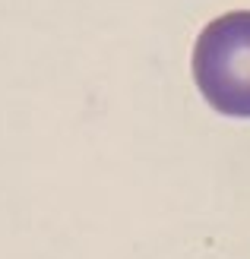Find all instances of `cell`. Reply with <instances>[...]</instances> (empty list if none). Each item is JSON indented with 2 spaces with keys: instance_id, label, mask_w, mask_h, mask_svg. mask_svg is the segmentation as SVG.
Wrapping results in <instances>:
<instances>
[{
  "instance_id": "cell-1",
  "label": "cell",
  "mask_w": 250,
  "mask_h": 259,
  "mask_svg": "<svg viewBox=\"0 0 250 259\" xmlns=\"http://www.w3.org/2000/svg\"><path fill=\"white\" fill-rule=\"evenodd\" d=\"M193 79L219 114L250 117V10L225 13L200 32Z\"/></svg>"
}]
</instances>
